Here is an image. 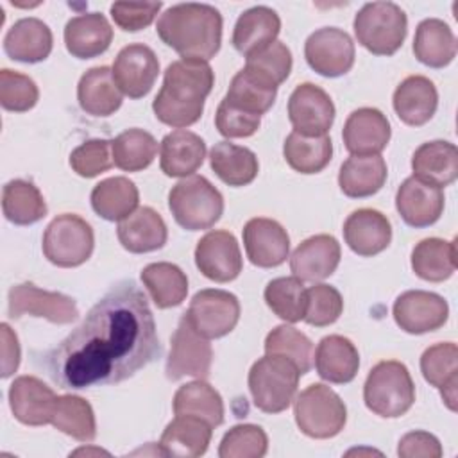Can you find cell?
I'll return each mask as SVG.
<instances>
[{
    "mask_svg": "<svg viewBox=\"0 0 458 458\" xmlns=\"http://www.w3.org/2000/svg\"><path fill=\"white\" fill-rule=\"evenodd\" d=\"M159 354L145 293L132 281H122L47 354V369L57 386L84 390L122 383Z\"/></svg>",
    "mask_w": 458,
    "mask_h": 458,
    "instance_id": "obj_1",
    "label": "cell"
},
{
    "mask_svg": "<svg viewBox=\"0 0 458 458\" xmlns=\"http://www.w3.org/2000/svg\"><path fill=\"white\" fill-rule=\"evenodd\" d=\"M215 84L208 61L179 59L166 66L163 86L152 102L154 114L170 127L193 125L204 111L206 97Z\"/></svg>",
    "mask_w": 458,
    "mask_h": 458,
    "instance_id": "obj_2",
    "label": "cell"
},
{
    "mask_svg": "<svg viewBox=\"0 0 458 458\" xmlns=\"http://www.w3.org/2000/svg\"><path fill=\"white\" fill-rule=\"evenodd\" d=\"M156 32L182 59L209 61L220 50L222 14L208 4H175L159 16Z\"/></svg>",
    "mask_w": 458,
    "mask_h": 458,
    "instance_id": "obj_3",
    "label": "cell"
},
{
    "mask_svg": "<svg viewBox=\"0 0 458 458\" xmlns=\"http://www.w3.org/2000/svg\"><path fill=\"white\" fill-rule=\"evenodd\" d=\"M367 408L385 419L404 415L415 403V385L410 370L397 360H385L372 367L363 385Z\"/></svg>",
    "mask_w": 458,
    "mask_h": 458,
    "instance_id": "obj_4",
    "label": "cell"
},
{
    "mask_svg": "<svg viewBox=\"0 0 458 458\" xmlns=\"http://www.w3.org/2000/svg\"><path fill=\"white\" fill-rule=\"evenodd\" d=\"M301 372L281 354H265L249 370V390L254 406L265 413L284 411L297 392Z\"/></svg>",
    "mask_w": 458,
    "mask_h": 458,
    "instance_id": "obj_5",
    "label": "cell"
},
{
    "mask_svg": "<svg viewBox=\"0 0 458 458\" xmlns=\"http://www.w3.org/2000/svg\"><path fill=\"white\" fill-rule=\"evenodd\" d=\"M168 208L181 227L200 231L213 227L220 220L224 197L206 177L190 175L170 190Z\"/></svg>",
    "mask_w": 458,
    "mask_h": 458,
    "instance_id": "obj_6",
    "label": "cell"
},
{
    "mask_svg": "<svg viewBox=\"0 0 458 458\" xmlns=\"http://www.w3.org/2000/svg\"><path fill=\"white\" fill-rule=\"evenodd\" d=\"M352 27L358 43L370 54L392 55L406 38L408 18L394 2H370L358 11Z\"/></svg>",
    "mask_w": 458,
    "mask_h": 458,
    "instance_id": "obj_7",
    "label": "cell"
},
{
    "mask_svg": "<svg viewBox=\"0 0 458 458\" xmlns=\"http://www.w3.org/2000/svg\"><path fill=\"white\" fill-rule=\"evenodd\" d=\"M293 415L299 429L306 437L331 438L344 429L347 408L333 388L313 383L297 395Z\"/></svg>",
    "mask_w": 458,
    "mask_h": 458,
    "instance_id": "obj_8",
    "label": "cell"
},
{
    "mask_svg": "<svg viewBox=\"0 0 458 458\" xmlns=\"http://www.w3.org/2000/svg\"><path fill=\"white\" fill-rule=\"evenodd\" d=\"M95 247V234L91 225L79 215H57L45 229L43 254L45 258L63 268L79 267L89 259Z\"/></svg>",
    "mask_w": 458,
    "mask_h": 458,
    "instance_id": "obj_9",
    "label": "cell"
},
{
    "mask_svg": "<svg viewBox=\"0 0 458 458\" xmlns=\"http://www.w3.org/2000/svg\"><path fill=\"white\" fill-rule=\"evenodd\" d=\"M184 317L204 338H220L236 327L240 320V301L231 292L206 288L193 295Z\"/></svg>",
    "mask_w": 458,
    "mask_h": 458,
    "instance_id": "obj_10",
    "label": "cell"
},
{
    "mask_svg": "<svg viewBox=\"0 0 458 458\" xmlns=\"http://www.w3.org/2000/svg\"><path fill=\"white\" fill-rule=\"evenodd\" d=\"M7 315L21 318L23 315L41 317L52 324H72L79 317L75 301L59 292L38 288L34 283H20L9 290Z\"/></svg>",
    "mask_w": 458,
    "mask_h": 458,
    "instance_id": "obj_11",
    "label": "cell"
},
{
    "mask_svg": "<svg viewBox=\"0 0 458 458\" xmlns=\"http://www.w3.org/2000/svg\"><path fill=\"white\" fill-rule=\"evenodd\" d=\"M211 361L213 349L208 338L199 335L182 315L170 338L166 377L172 381H177L186 376L204 379L209 376Z\"/></svg>",
    "mask_w": 458,
    "mask_h": 458,
    "instance_id": "obj_12",
    "label": "cell"
},
{
    "mask_svg": "<svg viewBox=\"0 0 458 458\" xmlns=\"http://www.w3.org/2000/svg\"><path fill=\"white\" fill-rule=\"evenodd\" d=\"M304 57L311 70L324 77H340L354 64V43L336 27H322L304 43Z\"/></svg>",
    "mask_w": 458,
    "mask_h": 458,
    "instance_id": "obj_13",
    "label": "cell"
},
{
    "mask_svg": "<svg viewBox=\"0 0 458 458\" xmlns=\"http://www.w3.org/2000/svg\"><path fill=\"white\" fill-rule=\"evenodd\" d=\"M288 118L302 136H326L335 122V104L322 88L302 82L288 98Z\"/></svg>",
    "mask_w": 458,
    "mask_h": 458,
    "instance_id": "obj_14",
    "label": "cell"
},
{
    "mask_svg": "<svg viewBox=\"0 0 458 458\" xmlns=\"http://www.w3.org/2000/svg\"><path fill=\"white\" fill-rule=\"evenodd\" d=\"M195 265L202 276L215 283L236 279L243 268V259L234 234L224 229L206 233L197 242Z\"/></svg>",
    "mask_w": 458,
    "mask_h": 458,
    "instance_id": "obj_15",
    "label": "cell"
},
{
    "mask_svg": "<svg viewBox=\"0 0 458 458\" xmlns=\"http://www.w3.org/2000/svg\"><path fill=\"white\" fill-rule=\"evenodd\" d=\"M395 324L410 333L422 335L440 329L449 317V306L438 293L426 290H408L401 293L394 302Z\"/></svg>",
    "mask_w": 458,
    "mask_h": 458,
    "instance_id": "obj_16",
    "label": "cell"
},
{
    "mask_svg": "<svg viewBox=\"0 0 458 458\" xmlns=\"http://www.w3.org/2000/svg\"><path fill=\"white\" fill-rule=\"evenodd\" d=\"M111 72L123 95L129 98H141L152 89L157 79L159 61L150 47L131 43L118 52Z\"/></svg>",
    "mask_w": 458,
    "mask_h": 458,
    "instance_id": "obj_17",
    "label": "cell"
},
{
    "mask_svg": "<svg viewBox=\"0 0 458 458\" xmlns=\"http://www.w3.org/2000/svg\"><path fill=\"white\" fill-rule=\"evenodd\" d=\"M243 245L252 265L272 268L286 261L290 252V236L279 222L256 216L243 227Z\"/></svg>",
    "mask_w": 458,
    "mask_h": 458,
    "instance_id": "obj_18",
    "label": "cell"
},
{
    "mask_svg": "<svg viewBox=\"0 0 458 458\" xmlns=\"http://www.w3.org/2000/svg\"><path fill=\"white\" fill-rule=\"evenodd\" d=\"M57 395L36 376H20L9 386V406L16 420L25 426L52 422Z\"/></svg>",
    "mask_w": 458,
    "mask_h": 458,
    "instance_id": "obj_19",
    "label": "cell"
},
{
    "mask_svg": "<svg viewBox=\"0 0 458 458\" xmlns=\"http://www.w3.org/2000/svg\"><path fill=\"white\" fill-rule=\"evenodd\" d=\"M342 258L340 243L331 234H315L297 245L290 256V270L301 281L317 283L329 277Z\"/></svg>",
    "mask_w": 458,
    "mask_h": 458,
    "instance_id": "obj_20",
    "label": "cell"
},
{
    "mask_svg": "<svg viewBox=\"0 0 458 458\" xmlns=\"http://www.w3.org/2000/svg\"><path fill=\"white\" fill-rule=\"evenodd\" d=\"M395 208L408 225L428 227L433 225L444 211V191L411 175L397 188Z\"/></svg>",
    "mask_w": 458,
    "mask_h": 458,
    "instance_id": "obj_21",
    "label": "cell"
},
{
    "mask_svg": "<svg viewBox=\"0 0 458 458\" xmlns=\"http://www.w3.org/2000/svg\"><path fill=\"white\" fill-rule=\"evenodd\" d=\"M390 122L376 107H360L352 111L344 125L342 138L352 156L379 154L390 141Z\"/></svg>",
    "mask_w": 458,
    "mask_h": 458,
    "instance_id": "obj_22",
    "label": "cell"
},
{
    "mask_svg": "<svg viewBox=\"0 0 458 458\" xmlns=\"http://www.w3.org/2000/svg\"><path fill=\"white\" fill-rule=\"evenodd\" d=\"M344 238L352 252L370 258L383 252L390 245L392 225L381 211L361 208L347 216L344 224Z\"/></svg>",
    "mask_w": 458,
    "mask_h": 458,
    "instance_id": "obj_23",
    "label": "cell"
},
{
    "mask_svg": "<svg viewBox=\"0 0 458 458\" xmlns=\"http://www.w3.org/2000/svg\"><path fill=\"white\" fill-rule=\"evenodd\" d=\"M116 234L122 247L134 254L157 250L166 243L168 238L163 216L148 206L138 208L134 213L120 220Z\"/></svg>",
    "mask_w": 458,
    "mask_h": 458,
    "instance_id": "obj_24",
    "label": "cell"
},
{
    "mask_svg": "<svg viewBox=\"0 0 458 458\" xmlns=\"http://www.w3.org/2000/svg\"><path fill=\"white\" fill-rule=\"evenodd\" d=\"M281 30L277 13L267 5H256L242 13L234 23L233 47L245 57L272 45Z\"/></svg>",
    "mask_w": 458,
    "mask_h": 458,
    "instance_id": "obj_25",
    "label": "cell"
},
{
    "mask_svg": "<svg viewBox=\"0 0 458 458\" xmlns=\"http://www.w3.org/2000/svg\"><path fill=\"white\" fill-rule=\"evenodd\" d=\"M159 166L168 177H188L200 168L206 157L204 140L186 129L168 132L159 147Z\"/></svg>",
    "mask_w": 458,
    "mask_h": 458,
    "instance_id": "obj_26",
    "label": "cell"
},
{
    "mask_svg": "<svg viewBox=\"0 0 458 458\" xmlns=\"http://www.w3.org/2000/svg\"><path fill=\"white\" fill-rule=\"evenodd\" d=\"M213 426L195 415H175L172 422L166 424L159 449L165 456H202L211 442Z\"/></svg>",
    "mask_w": 458,
    "mask_h": 458,
    "instance_id": "obj_27",
    "label": "cell"
},
{
    "mask_svg": "<svg viewBox=\"0 0 458 458\" xmlns=\"http://www.w3.org/2000/svg\"><path fill=\"white\" fill-rule=\"evenodd\" d=\"M113 41V29L100 13H84L64 27L66 50L77 59H91L104 54Z\"/></svg>",
    "mask_w": 458,
    "mask_h": 458,
    "instance_id": "obj_28",
    "label": "cell"
},
{
    "mask_svg": "<svg viewBox=\"0 0 458 458\" xmlns=\"http://www.w3.org/2000/svg\"><path fill=\"white\" fill-rule=\"evenodd\" d=\"M392 102L401 122L419 127L433 118L438 106V93L428 77L410 75L395 88Z\"/></svg>",
    "mask_w": 458,
    "mask_h": 458,
    "instance_id": "obj_29",
    "label": "cell"
},
{
    "mask_svg": "<svg viewBox=\"0 0 458 458\" xmlns=\"http://www.w3.org/2000/svg\"><path fill=\"white\" fill-rule=\"evenodd\" d=\"M315 369L317 374L329 383H351L360 369L358 349L342 335L324 336L315 351Z\"/></svg>",
    "mask_w": 458,
    "mask_h": 458,
    "instance_id": "obj_30",
    "label": "cell"
},
{
    "mask_svg": "<svg viewBox=\"0 0 458 458\" xmlns=\"http://www.w3.org/2000/svg\"><path fill=\"white\" fill-rule=\"evenodd\" d=\"M413 177L433 186H449L458 177V148L445 140L422 143L411 156Z\"/></svg>",
    "mask_w": 458,
    "mask_h": 458,
    "instance_id": "obj_31",
    "label": "cell"
},
{
    "mask_svg": "<svg viewBox=\"0 0 458 458\" xmlns=\"http://www.w3.org/2000/svg\"><path fill=\"white\" fill-rule=\"evenodd\" d=\"M52 30L39 18L18 20L4 38L5 54L21 63L45 61L52 52Z\"/></svg>",
    "mask_w": 458,
    "mask_h": 458,
    "instance_id": "obj_32",
    "label": "cell"
},
{
    "mask_svg": "<svg viewBox=\"0 0 458 458\" xmlns=\"http://www.w3.org/2000/svg\"><path fill=\"white\" fill-rule=\"evenodd\" d=\"M420 372L424 379L440 390L445 406L456 411L458 386V349L453 342H442L428 347L420 356Z\"/></svg>",
    "mask_w": 458,
    "mask_h": 458,
    "instance_id": "obj_33",
    "label": "cell"
},
{
    "mask_svg": "<svg viewBox=\"0 0 458 458\" xmlns=\"http://www.w3.org/2000/svg\"><path fill=\"white\" fill-rule=\"evenodd\" d=\"M386 163L379 154L347 157L338 172V186L351 199L377 193L386 181Z\"/></svg>",
    "mask_w": 458,
    "mask_h": 458,
    "instance_id": "obj_34",
    "label": "cell"
},
{
    "mask_svg": "<svg viewBox=\"0 0 458 458\" xmlns=\"http://www.w3.org/2000/svg\"><path fill=\"white\" fill-rule=\"evenodd\" d=\"M77 100L84 113L91 116H109L122 106L118 89L109 66H95L82 73L77 86Z\"/></svg>",
    "mask_w": 458,
    "mask_h": 458,
    "instance_id": "obj_35",
    "label": "cell"
},
{
    "mask_svg": "<svg viewBox=\"0 0 458 458\" xmlns=\"http://www.w3.org/2000/svg\"><path fill=\"white\" fill-rule=\"evenodd\" d=\"M413 54L429 68L447 66L456 55V38L451 27L438 18L422 20L415 30Z\"/></svg>",
    "mask_w": 458,
    "mask_h": 458,
    "instance_id": "obj_36",
    "label": "cell"
},
{
    "mask_svg": "<svg viewBox=\"0 0 458 458\" xmlns=\"http://www.w3.org/2000/svg\"><path fill=\"white\" fill-rule=\"evenodd\" d=\"M140 191L127 177H109L91 190L93 211L109 222H120L138 209Z\"/></svg>",
    "mask_w": 458,
    "mask_h": 458,
    "instance_id": "obj_37",
    "label": "cell"
},
{
    "mask_svg": "<svg viewBox=\"0 0 458 458\" xmlns=\"http://www.w3.org/2000/svg\"><path fill=\"white\" fill-rule=\"evenodd\" d=\"M209 165L213 172L229 186L250 184L259 170L256 154L231 141H218L209 150Z\"/></svg>",
    "mask_w": 458,
    "mask_h": 458,
    "instance_id": "obj_38",
    "label": "cell"
},
{
    "mask_svg": "<svg viewBox=\"0 0 458 458\" xmlns=\"http://www.w3.org/2000/svg\"><path fill=\"white\" fill-rule=\"evenodd\" d=\"M411 270L424 281L440 283L456 270V242L424 238L411 250Z\"/></svg>",
    "mask_w": 458,
    "mask_h": 458,
    "instance_id": "obj_39",
    "label": "cell"
},
{
    "mask_svg": "<svg viewBox=\"0 0 458 458\" xmlns=\"http://www.w3.org/2000/svg\"><path fill=\"white\" fill-rule=\"evenodd\" d=\"M141 281L154 304L161 310L179 306L188 293V277L174 263L157 261L141 270Z\"/></svg>",
    "mask_w": 458,
    "mask_h": 458,
    "instance_id": "obj_40",
    "label": "cell"
},
{
    "mask_svg": "<svg viewBox=\"0 0 458 458\" xmlns=\"http://www.w3.org/2000/svg\"><path fill=\"white\" fill-rule=\"evenodd\" d=\"M4 216L16 225H30L47 215L41 191L25 179H13L2 190Z\"/></svg>",
    "mask_w": 458,
    "mask_h": 458,
    "instance_id": "obj_41",
    "label": "cell"
},
{
    "mask_svg": "<svg viewBox=\"0 0 458 458\" xmlns=\"http://www.w3.org/2000/svg\"><path fill=\"white\" fill-rule=\"evenodd\" d=\"M286 163L299 174H318L333 156V141L326 136H302L292 131L283 145Z\"/></svg>",
    "mask_w": 458,
    "mask_h": 458,
    "instance_id": "obj_42",
    "label": "cell"
},
{
    "mask_svg": "<svg viewBox=\"0 0 458 458\" xmlns=\"http://www.w3.org/2000/svg\"><path fill=\"white\" fill-rule=\"evenodd\" d=\"M174 413L195 415L216 428L224 422V401L209 383L197 379L179 386L174 395Z\"/></svg>",
    "mask_w": 458,
    "mask_h": 458,
    "instance_id": "obj_43",
    "label": "cell"
},
{
    "mask_svg": "<svg viewBox=\"0 0 458 458\" xmlns=\"http://www.w3.org/2000/svg\"><path fill=\"white\" fill-rule=\"evenodd\" d=\"M50 424L79 442H91L97 437L93 408L79 395H57Z\"/></svg>",
    "mask_w": 458,
    "mask_h": 458,
    "instance_id": "obj_44",
    "label": "cell"
},
{
    "mask_svg": "<svg viewBox=\"0 0 458 458\" xmlns=\"http://www.w3.org/2000/svg\"><path fill=\"white\" fill-rule=\"evenodd\" d=\"M113 163L125 172H140L147 168L156 154V138L143 129H127L111 141Z\"/></svg>",
    "mask_w": 458,
    "mask_h": 458,
    "instance_id": "obj_45",
    "label": "cell"
},
{
    "mask_svg": "<svg viewBox=\"0 0 458 458\" xmlns=\"http://www.w3.org/2000/svg\"><path fill=\"white\" fill-rule=\"evenodd\" d=\"M267 306L286 322H301L306 315L308 290L295 276L276 277L265 288Z\"/></svg>",
    "mask_w": 458,
    "mask_h": 458,
    "instance_id": "obj_46",
    "label": "cell"
},
{
    "mask_svg": "<svg viewBox=\"0 0 458 458\" xmlns=\"http://www.w3.org/2000/svg\"><path fill=\"white\" fill-rule=\"evenodd\" d=\"M276 95H277L276 88H270L259 82L242 68L233 77L224 100L249 114L261 116L274 106Z\"/></svg>",
    "mask_w": 458,
    "mask_h": 458,
    "instance_id": "obj_47",
    "label": "cell"
},
{
    "mask_svg": "<svg viewBox=\"0 0 458 458\" xmlns=\"http://www.w3.org/2000/svg\"><path fill=\"white\" fill-rule=\"evenodd\" d=\"M292 64L293 61L290 48L281 41H274L261 52L249 55L243 70L259 82L277 89V86L288 79Z\"/></svg>",
    "mask_w": 458,
    "mask_h": 458,
    "instance_id": "obj_48",
    "label": "cell"
},
{
    "mask_svg": "<svg viewBox=\"0 0 458 458\" xmlns=\"http://www.w3.org/2000/svg\"><path fill=\"white\" fill-rule=\"evenodd\" d=\"M267 354H281L295 363L301 376L310 372L313 360V344L311 340L292 326H277L265 338Z\"/></svg>",
    "mask_w": 458,
    "mask_h": 458,
    "instance_id": "obj_49",
    "label": "cell"
},
{
    "mask_svg": "<svg viewBox=\"0 0 458 458\" xmlns=\"http://www.w3.org/2000/svg\"><path fill=\"white\" fill-rule=\"evenodd\" d=\"M268 437L256 424L233 426L218 445L220 458H261L267 454Z\"/></svg>",
    "mask_w": 458,
    "mask_h": 458,
    "instance_id": "obj_50",
    "label": "cell"
},
{
    "mask_svg": "<svg viewBox=\"0 0 458 458\" xmlns=\"http://www.w3.org/2000/svg\"><path fill=\"white\" fill-rule=\"evenodd\" d=\"M39 89L36 82L20 72L0 70V104L7 111L25 113L36 106Z\"/></svg>",
    "mask_w": 458,
    "mask_h": 458,
    "instance_id": "obj_51",
    "label": "cell"
},
{
    "mask_svg": "<svg viewBox=\"0 0 458 458\" xmlns=\"http://www.w3.org/2000/svg\"><path fill=\"white\" fill-rule=\"evenodd\" d=\"M344 310V299L335 286L315 284L308 288V306L304 320L310 326L324 327L338 320Z\"/></svg>",
    "mask_w": 458,
    "mask_h": 458,
    "instance_id": "obj_52",
    "label": "cell"
},
{
    "mask_svg": "<svg viewBox=\"0 0 458 458\" xmlns=\"http://www.w3.org/2000/svg\"><path fill=\"white\" fill-rule=\"evenodd\" d=\"M111 141L107 140H88L70 154V166L81 177H95L107 172L113 163V154H109Z\"/></svg>",
    "mask_w": 458,
    "mask_h": 458,
    "instance_id": "obj_53",
    "label": "cell"
},
{
    "mask_svg": "<svg viewBox=\"0 0 458 458\" xmlns=\"http://www.w3.org/2000/svg\"><path fill=\"white\" fill-rule=\"evenodd\" d=\"M261 123V116L249 114L222 98L216 107L215 125L218 132L225 138H249L252 136Z\"/></svg>",
    "mask_w": 458,
    "mask_h": 458,
    "instance_id": "obj_54",
    "label": "cell"
},
{
    "mask_svg": "<svg viewBox=\"0 0 458 458\" xmlns=\"http://www.w3.org/2000/svg\"><path fill=\"white\" fill-rule=\"evenodd\" d=\"M161 2L134 4V2H114L111 4V18L114 23L127 32H136L148 27L161 9Z\"/></svg>",
    "mask_w": 458,
    "mask_h": 458,
    "instance_id": "obj_55",
    "label": "cell"
},
{
    "mask_svg": "<svg viewBox=\"0 0 458 458\" xmlns=\"http://www.w3.org/2000/svg\"><path fill=\"white\" fill-rule=\"evenodd\" d=\"M397 454L401 458H440L442 445L438 438L428 431H410L399 440Z\"/></svg>",
    "mask_w": 458,
    "mask_h": 458,
    "instance_id": "obj_56",
    "label": "cell"
},
{
    "mask_svg": "<svg viewBox=\"0 0 458 458\" xmlns=\"http://www.w3.org/2000/svg\"><path fill=\"white\" fill-rule=\"evenodd\" d=\"M2 333V377H9L18 370L20 365V344L16 333L4 322L0 326Z\"/></svg>",
    "mask_w": 458,
    "mask_h": 458,
    "instance_id": "obj_57",
    "label": "cell"
},
{
    "mask_svg": "<svg viewBox=\"0 0 458 458\" xmlns=\"http://www.w3.org/2000/svg\"><path fill=\"white\" fill-rule=\"evenodd\" d=\"M72 454L75 456V454H107V453H106V451H102V449H86V447H82V449L73 451Z\"/></svg>",
    "mask_w": 458,
    "mask_h": 458,
    "instance_id": "obj_58",
    "label": "cell"
}]
</instances>
